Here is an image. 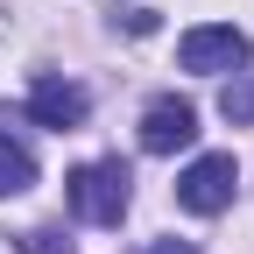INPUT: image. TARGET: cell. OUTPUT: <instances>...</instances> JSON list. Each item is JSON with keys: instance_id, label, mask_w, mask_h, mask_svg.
Listing matches in <instances>:
<instances>
[{"instance_id": "obj_1", "label": "cell", "mask_w": 254, "mask_h": 254, "mask_svg": "<svg viewBox=\"0 0 254 254\" xmlns=\"http://www.w3.org/2000/svg\"><path fill=\"white\" fill-rule=\"evenodd\" d=\"M64 198H71V212L85 219V226H120L127 219V163L113 155V163H78L71 177H64Z\"/></svg>"}, {"instance_id": "obj_6", "label": "cell", "mask_w": 254, "mask_h": 254, "mask_svg": "<svg viewBox=\"0 0 254 254\" xmlns=\"http://www.w3.org/2000/svg\"><path fill=\"white\" fill-rule=\"evenodd\" d=\"M36 184V155H28L14 134H0V198H21Z\"/></svg>"}, {"instance_id": "obj_8", "label": "cell", "mask_w": 254, "mask_h": 254, "mask_svg": "<svg viewBox=\"0 0 254 254\" xmlns=\"http://www.w3.org/2000/svg\"><path fill=\"white\" fill-rule=\"evenodd\" d=\"M21 254H71V240L57 226H36V233H21Z\"/></svg>"}, {"instance_id": "obj_5", "label": "cell", "mask_w": 254, "mask_h": 254, "mask_svg": "<svg viewBox=\"0 0 254 254\" xmlns=\"http://www.w3.org/2000/svg\"><path fill=\"white\" fill-rule=\"evenodd\" d=\"M28 113H36L43 127H57V134H71V127H85L92 99H85V85H71V78H36V85H28Z\"/></svg>"}, {"instance_id": "obj_3", "label": "cell", "mask_w": 254, "mask_h": 254, "mask_svg": "<svg viewBox=\"0 0 254 254\" xmlns=\"http://www.w3.org/2000/svg\"><path fill=\"white\" fill-rule=\"evenodd\" d=\"M177 64H184V71H240V64H247V36H240V28H190V36L177 43Z\"/></svg>"}, {"instance_id": "obj_9", "label": "cell", "mask_w": 254, "mask_h": 254, "mask_svg": "<svg viewBox=\"0 0 254 254\" xmlns=\"http://www.w3.org/2000/svg\"><path fill=\"white\" fill-rule=\"evenodd\" d=\"M148 254H198V247H184V240H155Z\"/></svg>"}, {"instance_id": "obj_2", "label": "cell", "mask_w": 254, "mask_h": 254, "mask_svg": "<svg viewBox=\"0 0 254 254\" xmlns=\"http://www.w3.org/2000/svg\"><path fill=\"white\" fill-rule=\"evenodd\" d=\"M233 184H240L233 155H198V163L177 177V205L184 212H226L233 205Z\"/></svg>"}, {"instance_id": "obj_4", "label": "cell", "mask_w": 254, "mask_h": 254, "mask_svg": "<svg viewBox=\"0 0 254 254\" xmlns=\"http://www.w3.org/2000/svg\"><path fill=\"white\" fill-rule=\"evenodd\" d=\"M190 141H198V106H190V99H155L141 113V148L148 155H177Z\"/></svg>"}, {"instance_id": "obj_7", "label": "cell", "mask_w": 254, "mask_h": 254, "mask_svg": "<svg viewBox=\"0 0 254 254\" xmlns=\"http://www.w3.org/2000/svg\"><path fill=\"white\" fill-rule=\"evenodd\" d=\"M219 113H226L233 127H247V120H254V78H240V85L219 92Z\"/></svg>"}]
</instances>
